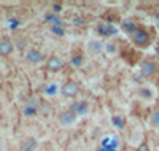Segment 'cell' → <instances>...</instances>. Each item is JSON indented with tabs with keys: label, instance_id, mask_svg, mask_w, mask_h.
Masks as SVG:
<instances>
[{
	"label": "cell",
	"instance_id": "cell-1",
	"mask_svg": "<svg viewBox=\"0 0 159 151\" xmlns=\"http://www.w3.org/2000/svg\"><path fill=\"white\" fill-rule=\"evenodd\" d=\"M70 112L78 118V116H86L89 113V103L86 100H75L72 105H70Z\"/></svg>",
	"mask_w": 159,
	"mask_h": 151
},
{
	"label": "cell",
	"instance_id": "cell-2",
	"mask_svg": "<svg viewBox=\"0 0 159 151\" xmlns=\"http://www.w3.org/2000/svg\"><path fill=\"white\" fill-rule=\"evenodd\" d=\"M130 38H132V42H134V45H137L140 48L148 46V43H150V35L145 32L143 29H137L134 34L130 35Z\"/></svg>",
	"mask_w": 159,
	"mask_h": 151
},
{
	"label": "cell",
	"instance_id": "cell-3",
	"mask_svg": "<svg viewBox=\"0 0 159 151\" xmlns=\"http://www.w3.org/2000/svg\"><path fill=\"white\" fill-rule=\"evenodd\" d=\"M57 122L62 127H72L76 122V116L70 112V110H64V112H61L59 116H57Z\"/></svg>",
	"mask_w": 159,
	"mask_h": 151
},
{
	"label": "cell",
	"instance_id": "cell-4",
	"mask_svg": "<svg viewBox=\"0 0 159 151\" xmlns=\"http://www.w3.org/2000/svg\"><path fill=\"white\" fill-rule=\"evenodd\" d=\"M61 92H62V95H65V97H75V95L80 92V86H78L76 81L69 80V81H65V83L62 85Z\"/></svg>",
	"mask_w": 159,
	"mask_h": 151
},
{
	"label": "cell",
	"instance_id": "cell-5",
	"mask_svg": "<svg viewBox=\"0 0 159 151\" xmlns=\"http://www.w3.org/2000/svg\"><path fill=\"white\" fill-rule=\"evenodd\" d=\"M140 70H142V73L145 76H151V75H154L157 72V65L153 61H150V59H145V61L140 62Z\"/></svg>",
	"mask_w": 159,
	"mask_h": 151
},
{
	"label": "cell",
	"instance_id": "cell-6",
	"mask_svg": "<svg viewBox=\"0 0 159 151\" xmlns=\"http://www.w3.org/2000/svg\"><path fill=\"white\" fill-rule=\"evenodd\" d=\"M13 49H15V45H13L10 38H7V37L0 38V56H10Z\"/></svg>",
	"mask_w": 159,
	"mask_h": 151
},
{
	"label": "cell",
	"instance_id": "cell-7",
	"mask_svg": "<svg viewBox=\"0 0 159 151\" xmlns=\"http://www.w3.org/2000/svg\"><path fill=\"white\" fill-rule=\"evenodd\" d=\"M62 67H64V62L56 56H52L46 61V68L49 72H59V70H62Z\"/></svg>",
	"mask_w": 159,
	"mask_h": 151
},
{
	"label": "cell",
	"instance_id": "cell-8",
	"mask_svg": "<svg viewBox=\"0 0 159 151\" xmlns=\"http://www.w3.org/2000/svg\"><path fill=\"white\" fill-rule=\"evenodd\" d=\"M25 59H27L29 62H32V64H38V62L43 61V54L38 49H29L27 53H25Z\"/></svg>",
	"mask_w": 159,
	"mask_h": 151
},
{
	"label": "cell",
	"instance_id": "cell-9",
	"mask_svg": "<svg viewBox=\"0 0 159 151\" xmlns=\"http://www.w3.org/2000/svg\"><path fill=\"white\" fill-rule=\"evenodd\" d=\"M38 148V142L34 137H27L22 143H21V151H35Z\"/></svg>",
	"mask_w": 159,
	"mask_h": 151
},
{
	"label": "cell",
	"instance_id": "cell-10",
	"mask_svg": "<svg viewBox=\"0 0 159 151\" xmlns=\"http://www.w3.org/2000/svg\"><path fill=\"white\" fill-rule=\"evenodd\" d=\"M88 51L92 54V56H97V54H100L103 51V45L100 42H97V40H92V42L88 43Z\"/></svg>",
	"mask_w": 159,
	"mask_h": 151
},
{
	"label": "cell",
	"instance_id": "cell-11",
	"mask_svg": "<svg viewBox=\"0 0 159 151\" xmlns=\"http://www.w3.org/2000/svg\"><path fill=\"white\" fill-rule=\"evenodd\" d=\"M150 126L153 127V129H159V110H154V112L150 115Z\"/></svg>",
	"mask_w": 159,
	"mask_h": 151
},
{
	"label": "cell",
	"instance_id": "cell-12",
	"mask_svg": "<svg viewBox=\"0 0 159 151\" xmlns=\"http://www.w3.org/2000/svg\"><path fill=\"white\" fill-rule=\"evenodd\" d=\"M111 122H113V126L118 127V129H124L126 127V119L121 118V116H113L111 118Z\"/></svg>",
	"mask_w": 159,
	"mask_h": 151
},
{
	"label": "cell",
	"instance_id": "cell-13",
	"mask_svg": "<svg viewBox=\"0 0 159 151\" xmlns=\"http://www.w3.org/2000/svg\"><path fill=\"white\" fill-rule=\"evenodd\" d=\"M123 29H124L129 35H132V34H134V32L139 29V27H137L134 22H124V24H123Z\"/></svg>",
	"mask_w": 159,
	"mask_h": 151
},
{
	"label": "cell",
	"instance_id": "cell-14",
	"mask_svg": "<svg viewBox=\"0 0 159 151\" xmlns=\"http://www.w3.org/2000/svg\"><path fill=\"white\" fill-rule=\"evenodd\" d=\"M72 64H73L75 67H81V65L84 64V61H83V56H80V54L73 56V57H72Z\"/></svg>",
	"mask_w": 159,
	"mask_h": 151
},
{
	"label": "cell",
	"instance_id": "cell-15",
	"mask_svg": "<svg viewBox=\"0 0 159 151\" xmlns=\"http://www.w3.org/2000/svg\"><path fill=\"white\" fill-rule=\"evenodd\" d=\"M37 110H38V108L27 105V107L24 108V115H25V116H34V115H37Z\"/></svg>",
	"mask_w": 159,
	"mask_h": 151
},
{
	"label": "cell",
	"instance_id": "cell-16",
	"mask_svg": "<svg viewBox=\"0 0 159 151\" xmlns=\"http://www.w3.org/2000/svg\"><path fill=\"white\" fill-rule=\"evenodd\" d=\"M51 32H52V34H56V35H59V37L64 35V29H62L61 25H52V27H51Z\"/></svg>",
	"mask_w": 159,
	"mask_h": 151
},
{
	"label": "cell",
	"instance_id": "cell-17",
	"mask_svg": "<svg viewBox=\"0 0 159 151\" xmlns=\"http://www.w3.org/2000/svg\"><path fill=\"white\" fill-rule=\"evenodd\" d=\"M139 151H150V148H148L147 143H142V145L139 146Z\"/></svg>",
	"mask_w": 159,
	"mask_h": 151
},
{
	"label": "cell",
	"instance_id": "cell-18",
	"mask_svg": "<svg viewBox=\"0 0 159 151\" xmlns=\"http://www.w3.org/2000/svg\"><path fill=\"white\" fill-rule=\"evenodd\" d=\"M105 46H107V49H108L110 53H113V51H115V48H113V45H111V43H110V45H105Z\"/></svg>",
	"mask_w": 159,
	"mask_h": 151
},
{
	"label": "cell",
	"instance_id": "cell-19",
	"mask_svg": "<svg viewBox=\"0 0 159 151\" xmlns=\"http://www.w3.org/2000/svg\"><path fill=\"white\" fill-rule=\"evenodd\" d=\"M52 10H54V11H61V5H52Z\"/></svg>",
	"mask_w": 159,
	"mask_h": 151
},
{
	"label": "cell",
	"instance_id": "cell-20",
	"mask_svg": "<svg viewBox=\"0 0 159 151\" xmlns=\"http://www.w3.org/2000/svg\"><path fill=\"white\" fill-rule=\"evenodd\" d=\"M156 54H157V57H159V48H157V49H156Z\"/></svg>",
	"mask_w": 159,
	"mask_h": 151
},
{
	"label": "cell",
	"instance_id": "cell-21",
	"mask_svg": "<svg viewBox=\"0 0 159 151\" xmlns=\"http://www.w3.org/2000/svg\"><path fill=\"white\" fill-rule=\"evenodd\" d=\"M156 22H157V25H159V16H157V21H156Z\"/></svg>",
	"mask_w": 159,
	"mask_h": 151
}]
</instances>
